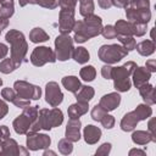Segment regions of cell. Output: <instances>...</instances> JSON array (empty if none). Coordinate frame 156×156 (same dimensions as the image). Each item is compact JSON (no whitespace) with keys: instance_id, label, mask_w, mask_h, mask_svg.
Masks as SVG:
<instances>
[]
</instances>
